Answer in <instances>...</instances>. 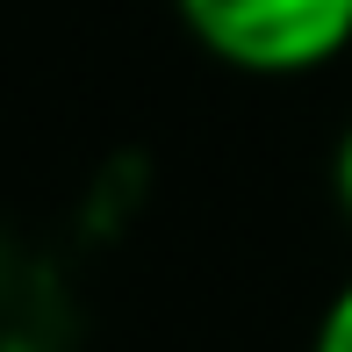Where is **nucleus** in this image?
Returning <instances> with one entry per match:
<instances>
[{
  "mask_svg": "<svg viewBox=\"0 0 352 352\" xmlns=\"http://www.w3.org/2000/svg\"><path fill=\"white\" fill-rule=\"evenodd\" d=\"M187 36L230 72L295 79L352 43V0H173Z\"/></svg>",
  "mask_w": 352,
  "mask_h": 352,
  "instance_id": "f257e3e1",
  "label": "nucleus"
},
{
  "mask_svg": "<svg viewBox=\"0 0 352 352\" xmlns=\"http://www.w3.org/2000/svg\"><path fill=\"white\" fill-rule=\"evenodd\" d=\"M309 352H352V280L331 295V309H324V324H316V345Z\"/></svg>",
  "mask_w": 352,
  "mask_h": 352,
  "instance_id": "f03ea898",
  "label": "nucleus"
},
{
  "mask_svg": "<svg viewBox=\"0 0 352 352\" xmlns=\"http://www.w3.org/2000/svg\"><path fill=\"white\" fill-rule=\"evenodd\" d=\"M331 195H338V209H345V223H352V122H345L338 151H331Z\"/></svg>",
  "mask_w": 352,
  "mask_h": 352,
  "instance_id": "7ed1b4c3",
  "label": "nucleus"
}]
</instances>
